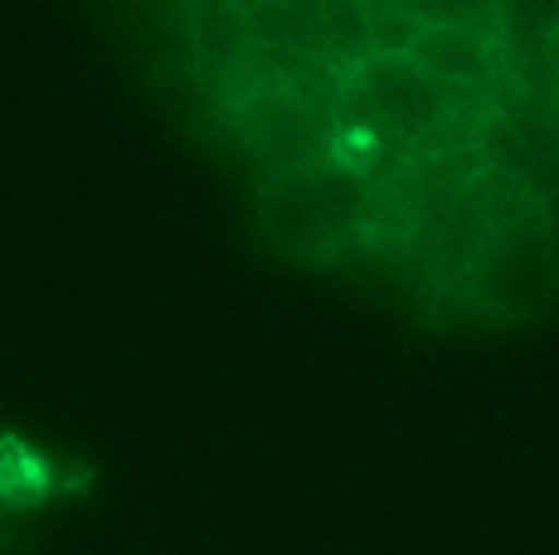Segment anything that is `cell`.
I'll return each mask as SVG.
<instances>
[{
  "label": "cell",
  "mask_w": 559,
  "mask_h": 555,
  "mask_svg": "<svg viewBox=\"0 0 559 555\" xmlns=\"http://www.w3.org/2000/svg\"><path fill=\"white\" fill-rule=\"evenodd\" d=\"M249 15V35L258 49H287V55L326 59V39H321V5H293V0H258L243 5Z\"/></svg>",
  "instance_id": "8992f818"
},
{
  "label": "cell",
  "mask_w": 559,
  "mask_h": 555,
  "mask_svg": "<svg viewBox=\"0 0 559 555\" xmlns=\"http://www.w3.org/2000/svg\"><path fill=\"white\" fill-rule=\"evenodd\" d=\"M321 39H326V63H336L341 73H356L370 59V5L326 0L321 5Z\"/></svg>",
  "instance_id": "52a82bcc"
},
{
  "label": "cell",
  "mask_w": 559,
  "mask_h": 555,
  "mask_svg": "<svg viewBox=\"0 0 559 555\" xmlns=\"http://www.w3.org/2000/svg\"><path fill=\"white\" fill-rule=\"evenodd\" d=\"M550 63H555V73H559V20H555V29H550Z\"/></svg>",
  "instance_id": "9c48e42d"
},
{
  "label": "cell",
  "mask_w": 559,
  "mask_h": 555,
  "mask_svg": "<svg viewBox=\"0 0 559 555\" xmlns=\"http://www.w3.org/2000/svg\"><path fill=\"white\" fill-rule=\"evenodd\" d=\"M190 39V73L195 88L210 98L214 113H224L243 88H249V59H253V35L243 5H190L180 10Z\"/></svg>",
  "instance_id": "277c9868"
},
{
  "label": "cell",
  "mask_w": 559,
  "mask_h": 555,
  "mask_svg": "<svg viewBox=\"0 0 559 555\" xmlns=\"http://www.w3.org/2000/svg\"><path fill=\"white\" fill-rule=\"evenodd\" d=\"M418 15L408 5H370V59H400L418 39Z\"/></svg>",
  "instance_id": "ba28073f"
},
{
  "label": "cell",
  "mask_w": 559,
  "mask_h": 555,
  "mask_svg": "<svg viewBox=\"0 0 559 555\" xmlns=\"http://www.w3.org/2000/svg\"><path fill=\"white\" fill-rule=\"evenodd\" d=\"M356 93L374 108L384 127L408 146H433L453 132L457 117H467L462 108V93L438 83L433 73H424L408 55L400 59H365L356 73H350Z\"/></svg>",
  "instance_id": "3957f363"
},
{
  "label": "cell",
  "mask_w": 559,
  "mask_h": 555,
  "mask_svg": "<svg viewBox=\"0 0 559 555\" xmlns=\"http://www.w3.org/2000/svg\"><path fill=\"white\" fill-rule=\"evenodd\" d=\"M408 59L448 88H491L497 69V29L481 25H424L408 45Z\"/></svg>",
  "instance_id": "5b68a950"
},
{
  "label": "cell",
  "mask_w": 559,
  "mask_h": 555,
  "mask_svg": "<svg viewBox=\"0 0 559 555\" xmlns=\"http://www.w3.org/2000/svg\"><path fill=\"white\" fill-rule=\"evenodd\" d=\"M365 196L370 186L326 156L317 166L267 176L258 186V224L283 253L326 263L360 244Z\"/></svg>",
  "instance_id": "6da1fadb"
},
{
  "label": "cell",
  "mask_w": 559,
  "mask_h": 555,
  "mask_svg": "<svg viewBox=\"0 0 559 555\" xmlns=\"http://www.w3.org/2000/svg\"><path fill=\"white\" fill-rule=\"evenodd\" d=\"M219 117L229 122L243 156L263 170V180L283 176V170L317 166L331 156V117L307 108L283 83H253Z\"/></svg>",
  "instance_id": "7a4b0ae2"
}]
</instances>
